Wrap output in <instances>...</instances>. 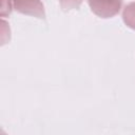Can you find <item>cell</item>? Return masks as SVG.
I'll return each instance as SVG.
<instances>
[{
    "mask_svg": "<svg viewBox=\"0 0 135 135\" xmlns=\"http://www.w3.org/2000/svg\"><path fill=\"white\" fill-rule=\"evenodd\" d=\"M88 2L91 11L96 16L108 19L120 12L123 0H88Z\"/></svg>",
    "mask_w": 135,
    "mask_h": 135,
    "instance_id": "cell-1",
    "label": "cell"
},
{
    "mask_svg": "<svg viewBox=\"0 0 135 135\" xmlns=\"http://www.w3.org/2000/svg\"><path fill=\"white\" fill-rule=\"evenodd\" d=\"M14 8L20 14L39 19L45 18L44 6L41 0H13Z\"/></svg>",
    "mask_w": 135,
    "mask_h": 135,
    "instance_id": "cell-2",
    "label": "cell"
},
{
    "mask_svg": "<svg viewBox=\"0 0 135 135\" xmlns=\"http://www.w3.org/2000/svg\"><path fill=\"white\" fill-rule=\"evenodd\" d=\"M122 20L124 24L135 31V1L127 4L122 12Z\"/></svg>",
    "mask_w": 135,
    "mask_h": 135,
    "instance_id": "cell-3",
    "label": "cell"
},
{
    "mask_svg": "<svg viewBox=\"0 0 135 135\" xmlns=\"http://www.w3.org/2000/svg\"><path fill=\"white\" fill-rule=\"evenodd\" d=\"M58 1L60 3L61 8L64 12H69V11L78 8L81 5L83 0H58Z\"/></svg>",
    "mask_w": 135,
    "mask_h": 135,
    "instance_id": "cell-4",
    "label": "cell"
},
{
    "mask_svg": "<svg viewBox=\"0 0 135 135\" xmlns=\"http://www.w3.org/2000/svg\"><path fill=\"white\" fill-rule=\"evenodd\" d=\"M13 0H1V17H6L12 13Z\"/></svg>",
    "mask_w": 135,
    "mask_h": 135,
    "instance_id": "cell-5",
    "label": "cell"
}]
</instances>
